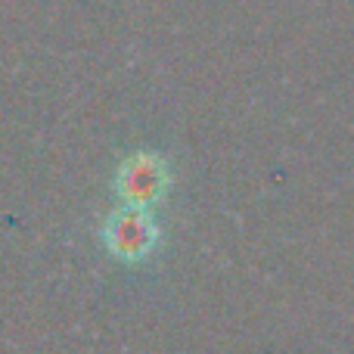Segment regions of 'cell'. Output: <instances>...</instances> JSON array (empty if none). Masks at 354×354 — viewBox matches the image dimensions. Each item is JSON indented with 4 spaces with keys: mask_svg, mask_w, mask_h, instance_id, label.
<instances>
[{
    "mask_svg": "<svg viewBox=\"0 0 354 354\" xmlns=\"http://www.w3.org/2000/svg\"><path fill=\"white\" fill-rule=\"evenodd\" d=\"M112 187L122 205L156 208L171 189V168L159 153H134L118 165Z\"/></svg>",
    "mask_w": 354,
    "mask_h": 354,
    "instance_id": "7a4b0ae2",
    "label": "cell"
},
{
    "mask_svg": "<svg viewBox=\"0 0 354 354\" xmlns=\"http://www.w3.org/2000/svg\"><path fill=\"white\" fill-rule=\"evenodd\" d=\"M106 252L122 264H147L162 249V224L153 208H112L100 224Z\"/></svg>",
    "mask_w": 354,
    "mask_h": 354,
    "instance_id": "6da1fadb",
    "label": "cell"
}]
</instances>
